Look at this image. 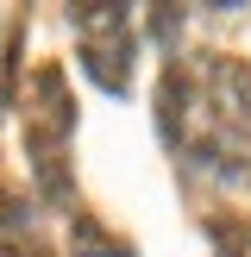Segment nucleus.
<instances>
[{
  "instance_id": "1",
  "label": "nucleus",
  "mask_w": 251,
  "mask_h": 257,
  "mask_svg": "<svg viewBox=\"0 0 251 257\" xmlns=\"http://www.w3.org/2000/svg\"><path fill=\"white\" fill-rule=\"evenodd\" d=\"M75 44H82V69L94 88L126 94L132 88V57H138V32L126 7H75Z\"/></svg>"
},
{
  "instance_id": "2",
  "label": "nucleus",
  "mask_w": 251,
  "mask_h": 257,
  "mask_svg": "<svg viewBox=\"0 0 251 257\" xmlns=\"http://www.w3.org/2000/svg\"><path fill=\"white\" fill-rule=\"evenodd\" d=\"M19 107H25V145H32V157H63L69 132H75V100H69V82H63L57 63L32 69Z\"/></svg>"
},
{
  "instance_id": "3",
  "label": "nucleus",
  "mask_w": 251,
  "mask_h": 257,
  "mask_svg": "<svg viewBox=\"0 0 251 257\" xmlns=\"http://www.w3.org/2000/svg\"><path fill=\"white\" fill-rule=\"evenodd\" d=\"M201 100H207L213 125L232 138H251V69L232 57H207L201 63Z\"/></svg>"
},
{
  "instance_id": "4",
  "label": "nucleus",
  "mask_w": 251,
  "mask_h": 257,
  "mask_svg": "<svg viewBox=\"0 0 251 257\" xmlns=\"http://www.w3.org/2000/svg\"><path fill=\"white\" fill-rule=\"evenodd\" d=\"M32 201L0 188V257H32Z\"/></svg>"
},
{
  "instance_id": "5",
  "label": "nucleus",
  "mask_w": 251,
  "mask_h": 257,
  "mask_svg": "<svg viewBox=\"0 0 251 257\" xmlns=\"http://www.w3.org/2000/svg\"><path fill=\"white\" fill-rule=\"evenodd\" d=\"M69 257H132V245H126V238H113L94 213L75 207V220H69Z\"/></svg>"
},
{
  "instance_id": "6",
  "label": "nucleus",
  "mask_w": 251,
  "mask_h": 257,
  "mask_svg": "<svg viewBox=\"0 0 251 257\" xmlns=\"http://www.w3.org/2000/svg\"><path fill=\"white\" fill-rule=\"evenodd\" d=\"M176 32H182V13H170V7L151 13V38H157V44H176Z\"/></svg>"
},
{
  "instance_id": "7",
  "label": "nucleus",
  "mask_w": 251,
  "mask_h": 257,
  "mask_svg": "<svg viewBox=\"0 0 251 257\" xmlns=\"http://www.w3.org/2000/svg\"><path fill=\"white\" fill-rule=\"evenodd\" d=\"M32 257H57V251H44V245H32Z\"/></svg>"
}]
</instances>
